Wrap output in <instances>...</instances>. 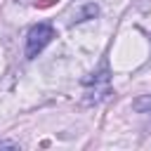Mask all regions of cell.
Returning <instances> with one entry per match:
<instances>
[{
  "instance_id": "1",
  "label": "cell",
  "mask_w": 151,
  "mask_h": 151,
  "mask_svg": "<svg viewBox=\"0 0 151 151\" xmlns=\"http://www.w3.org/2000/svg\"><path fill=\"white\" fill-rule=\"evenodd\" d=\"M54 38V28L50 24H35L26 33V59H35Z\"/></svg>"
},
{
  "instance_id": "2",
  "label": "cell",
  "mask_w": 151,
  "mask_h": 151,
  "mask_svg": "<svg viewBox=\"0 0 151 151\" xmlns=\"http://www.w3.org/2000/svg\"><path fill=\"white\" fill-rule=\"evenodd\" d=\"M99 14V7L97 5H85L78 14H76V21H87V19H94Z\"/></svg>"
},
{
  "instance_id": "3",
  "label": "cell",
  "mask_w": 151,
  "mask_h": 151,
  "mask_svg": "<svg viewBox=\"0 0 151 151\" xmlns=\"http://www.w3.org/2000/svg\"><path fill=\"white\" fill-rule=\"evenodd\" d=\"M0 149H19V142H9V139H0Z\"/></svg>"
},
{
  "instance_id": "4",
  "label": "cell",
  "mask_w": 151,
  "mask_h": 151,
  "mask_svg": "<svg viewBox=\"0 0 151 151\" xmlns=\"http://www.w3.org/2000/svg\"><path fill=\"white\" fill-rule=\"evenodd\" d=\"M149 116H151V109H149Z\"/></svg>"
}]
</instances>
